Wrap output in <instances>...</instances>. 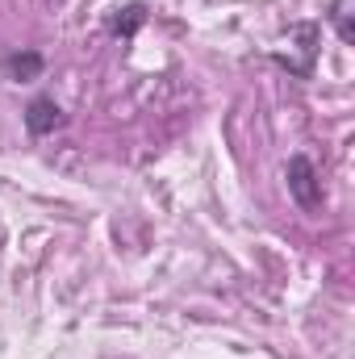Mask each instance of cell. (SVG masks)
<instances>
[{"instance_id": "obj_1", "label": "cell", "mask_w": 355, "mask_h": 359, "mask_svg": "<svg viewBox=\"0 0 355 359\" xmlns=\"http://www.w3.org/2000/svg\"><path fill=\"white\" fill-rule=\"evenodd\" d=\"M288 50H272V63L284 67L288 76L297 80H309L314 76V59H318V46H322V25L318 21H297L288 29Z\"/></svg>"}, {"instance_id": "obj_2", "label": "cell", "mask_w": 355, "mask_h": 359, "mask_svg": "<svg viewBox=\"0 0 355 359\" xmlns=\"http://www.w3.org/2000/svg\"><path fill=\"white\" fill-rule=\"evenodd\" d=\"M284 180H288V192L301 209H322L326 192H322V180H318V168L309 155H293L288 168H284Z\"/></svg>"}, {"instance_id": "obj_3", "label": "cell", "mask_w": 355, "mask_h": 359, "mask_svg": "<svg viewBox=\"0 0 355 359\" xmlns=\"http://www.w3.org/2000/svg\"><path fill=\"white\" fill-rule=\"evenodd\" d=\"M63 121H67V117H63V109L55 104V96H34V100L25 104V130H29L34 138L55 134Z\"/></svg>"}, {"instance_id": "obj_4", "label": "cell", "mask_w": 355, "mask_h": 359, "mask_svg": "<svg viewBox=\"0 0 355 359\" xmlns=\"http://www.w3.org/2000/svg\"><path fill=\"white\" fill-rule=\"evenodd\" d=\"M142 25H147V4H142V0H134V4H126V8H117V13L109 17V25H105V29H109L113 38H121V42H130V38H134V34H138Z\"/></svg>"}, {"instance_id": "obj_5", "label": "cell", "mask_w": 355, "mask_h": 359, "mask_svg": "<svg viewBox=\"0 0 355 359\" xmlns=\"http://www.w3.org/2000/svg\"><path fill=\"white\" fill-rule=\"evenodd\" d=\"M42 67H46V59H42L38 50H21V55H8V59H4V72H8L17 84L38 80V76H42Z\"/></svg>"}, {"instance_id": "obj_6", "label": "cell", "mask_w": 355, "mask_h": 359, "mask_svg": "<svg viewBox=\"0 0 355 359\" xmlns=\"http://www.w3.org/2000/svg\"><path fill=\"white\" fill-rule=\"evenodd\" d=\"M330 21H335L339 38L351 46V42H355V25H351V17H347V0H335V8H330Z\"/></svg>"}]
</instances>
